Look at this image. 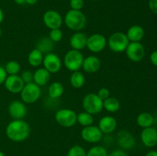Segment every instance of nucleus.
<instances>
[{"label": "nucleus", "mask_w": 157, "mask_h": 156, "mask_svg": "<svg viewBox=\"0 0 157 156\" xmlns=\"http://www.w3.org/2000/svg\"><path fill=\"white\" fill-rule=\"evenodd\" d=\"M29 124L23 119H13L6 128V135L8 139L15 142L26 140L30 136Z\"/></svg>", "instance_id": "f257e3e1"}, {"label": "nucleus", "mask_w": 157, "mask_h": 156, "mask_svg": "<svg viewBox=\"0 0 157 156\" xmlns=\"http://www.w3.org/2000/svg\"><path fill=\"white\" fill-rule=\"evenodd\" d=\"M64 22L70 30L81 32L85 28L87 18L81 11L70 9L64 16Z\"/></svg>", "instance_id": "f03ea898"}, {"label": "nucleus", "mask_w": 157, "mask_h": 156, "mask_svg": "<svg viewBox=\"0 0 157 156\" xmlns=\"http://www.w3.org/2000/svg\"><path fill=\"white\" fill-rule=\"evenodd\" d=\"M84 57L81 50L71 49L65 54L64 57V66L69 71H78L82 67Z\"/></svg>", "instance_id": "7ed1b4c3"}, {"label": "nucleus", "mask_w": 157, "mask_h": 156, "mask_svg": "<svg viewBox=\"0 0 157 156\" xmlns=\"http://www.w3.org/2000/svg\"><path fill=\"white\" fill-rule=\"evenodd\" d=\"M82 106L84 111L91 115L100 113L103 110V100L97 93H90L84 96L82 100Z\"/></svg>", "instance_id": "20e7f679"}, {"label": "nucleus", "mask_w": 157, "mask_h": 156, "mask_svg": "<svg viewBox=\"0 0 157 156\" xmlns=\"http://www.w3.org/2000/svg\"><path fill=\"white\" fill-rule=\"evenodd\" d=\"M41 95V87L34 82L25 84L20 93L21 99L26 104H33L39 99Z\"/></svg>", "instance_id": "39448f33"}, {"label": "nucleus", "mask_w": 157, "mask_h": 156, "mask_svg": "<svg viewBox=\"0 0 157 156\" xmlns=\"http://www.w3.org/2000/svg\"><path fill=\"white\" fill-rule=\"evenodd\" d=\"M130 41L127 38L126 34L120 32L112 34L107 40V45L109 48L115 53L125 51Z\"/></svg>", "instance_id": "423d86ee"}, {"label": "nucleus", "mask_w": 157, "mask_h": 156, "mask_svg": "<svg viewBox=\"0 0 157 156\" xmlns=\"http://www.w3.org/2000/svg\"><path fill=\"white\" fill-rule=\"evenodd\" d=\"M55 121L64 128H71L77 123V113L71 109H61L55 115Z\"/></svg>", "instance_id": "0eeeda50"}, {"label": "nucleus", "mask_w": 157, "mask_h": 156, "mask_svg": "<svg viewBox=\"0 0 157 156\" xmlns=\"http://www.w3.org/2000/svg\"><path fill=\"white\" fill-rule=\"evenodd\" d=\"M107 44V40L104 35L95 33L87 37L86 47L93 53H100L105 49Z\"/></svg>", "instance_id": "6e6552de"}, {"label": "nucleus", "mask_w": 157, "mask_h": 156, "mask_svg": "<svg viewBox=\"0 0 157 156\" xmlns=\"http://www.w3.org/2000/svg\"><path fill=\"white\" fill-rule=\"evenodd\" d=\"M104 134L99 127L97 125H89V126L84 127L81 129V137L84 142H88V143H98L101 139H103Z\"/></svg>", "instance_id": "1a4fd4ad"}, {"label": "nucleus", "mask_w": 157, "mask_h": 156, "mask_svg": "<svg viewBox=\"0 0 157 156\" xmlns=\"http://www.w3.org/2000/svg\"><path fill=\"white\" fill-rule=\"evenodd\" d=\"M125 52L129 60L133 62H140L146 54L145 47L140 42H130Z\"/></svg>", "instance_id": "9d476101"}, {"label": "nucleus", "mask_w": 157, "mask_h": 156, "mask_svg": "<svg viewBox=\"0 0 157 156\" xmlns=\"http://www.w3.org/2000/svg\"><path fill=\"white\" fill-rule=\"evenodd\" d=\"M42 19L44 25L50 30L60 28L64 21L61 14L55 10L46 11L43 15Z\"/></svg>", "instance_id": "9b49d317"}, {"label": "nucleus", "mask_w": 157, "mask_h": 156, "mask_svg": "<svg viewBox=\"0 0 157 156\" xmlns=\"http://www.w3.org/2000/svg\"><path fill=\"white\" fill-rule=\"evenodd\" d=\"M42 64L44 68H45L50 73H57L61 69L62 62L56 54L50 52L44 56Z\"/></svg>", "instance_id": "f8f14e48"}, {"label": "nucleus", "mask_w": 157, "mask_h": 156, "mask_svg": "<svg viewBox=\"0 0 157 156\" xmlns=\"http://www.w3.org/2000/svg\"><path fill=\"white\" fill-rule=\"evenodd\" d=\"M8 113L13 119H23L27 114V107L21 100H13L9 105Z\"/></svg>", "instance_id": "ddd939ff"}, {"label": "nucleus", "mask_w": 157, "mask_h": 156, "mask_svg": "<svg viewBox=\"0 0 157 156\" xmlns=\"http://www.w3.org/2000/svg\"><path fill=\"white\" fill-rule=\"evenodd\" d=\"M5 87L9 93H20L25 86V83L20 75H8L4 82Z\"/></svg>", "instance_id": "4468645a"}, {"label": "nucleus", "mask_w": 157, "mask_h": 156, "mask_svg": "<svg viewBox=\"0 0 157 156\" xmlns=\"http://www.w3.org/2000/svg\"><path fill=\"white\" fill-rule=\"evenodd\" d=\"M118 145L123 150H130L135 146L136 141L134 136L127 130H121L117 136Z\"/></svg>", "instance_id": "2eb2a0df"}, {"label": "nucleus", "mask_w": 157, "mask_h": 156, "mask_svg": "<svg viewBox=\"0 0 157 156\" xmlns=\"http://www.w3.org/2000/svg\"><path fill=\"white\" fill-rule=\"evenodd\" d=\"M142 143L147 148H153L157 145V129L154 127L143 128L140 134Z\"/></svg>", "instance_id": "dca6fc26"}, {"label": "nucleus", "mask_w": 157, "mask_h": 156, "mask_svg": "<svg viewBox=\"0 0 157 156\" xmlns=\"http://www.w3.org/2000/svg\"><path fill=\"white\" fill-rule=\"evenodd\" d=\"M98 126L99 127L103 134L108 135L116 130L117 122L113 116H105L100 119Z\"/></svg>", "instance_id": "f3484780"}, {"label": "nucleus", "mask_w": 157, "mask_h": 156, "mask_svg": "<svg viewBox=\"0 0 157 156\" xmlns=\"http://www.w3.org/2000/svg\"><path fill=\"white\" fill-rule=\"evenodd\" d=\"M101 66V61L97 56L90 55L86 57L83 61L82 67L84 72L87 73H94L100 70Z\"/></svg>", "instance_id": "a211bd4d"}, {"label": "nucleus", "mask_w": 157, "mask_h": 156, "mask_svg": "<svg viewBox=\"0 0 157 156\" xmlns=\"http://www.w3.org/2000/svg\"><path fill=\"white\" fill-rule=\"evenodd\" d=\"M87 36L82 32H75L70 38V46L71 49L77 50H81L87 46Z\"/></svg>", "instance_id": "6ab92c4d"}, {"label": "nucleus", "mask_w": 157, "mask_h": 156, "mask_svg": "<svg viewBox=\"0 0 157 156\" xmlns=\"http://www.w3.org/2000/svg\"><path fill=\"white\" fill-rule=\"evenodd\" d=\"M145 32L142 26L134 24L131 27L129 28L127 31V38L130 41V42H140L141 40L144 38Z\"/></svg>", "instance_id": "aec40b11"}, {"label": "nucleus", "mask_w": 157, "mask_h": 156, "mask_svg": "<svg viewBox=\"0 0 157 156\" xmlns=\"http://www.w3.org/2000/svg\"><path fill=\"white\" fill-rule=\"evenodd\" d=\"M51 73L44 67H39L33 73V82L39 87H44L48 83Z\"/></svg>", "instance_id": "412c9836"}, {"label": "nucleus", "mask_w": 157, "mask_h": 156, "mask_svg": "<svg viewBox=\"0 0 157 156\" xmlns=\"http://www.w3.org/2000/svg\"><path fill=\"white\" fill-rule=\"evenodd\" d=\"M44 55L41 50L35 48L30 51L28 55V62L29 65L33 67H38L42 64Z\"/></svg>", "instance_id": "4be33fe9"}, {"label": "nucleus", "mask_w": 157, "mask_h": 156, "mask_svg": "<svg viewBox=\"0 0 157 156\" xmlns=\"http://www.w3.org/2000/svg\"><path fill=\"white\" fill-rule=\"evenodd\" d=\"M64 91V87L61 83L55 81L49 85L48 89V96L51 99H56L61 97Z\"/></svg>", "instance_id": "5701e85b"}, {"label": "nucleus", "mask_w": 157, "mask_h": 156, "mask_svg": "<svg viewBox=\"0 0 157 156\" xmlns=\"http://www.w3.org/2000/svg\"><path fill=\"white\" fill-rule=\"evenodd\" d=\"M103 107L106 111L110 113L117 112L121 109V102L119 99L113 96H109L107 99L103 101Z\"/></svg>", "instance_id": "b1692460"}, {"label": "nucleus", "mask_w": 157, "mask_h": 156, "mask_svg": "<svg viewBox=\"0 0 157 156\" xmlns=\"http://www.w3.org/2000/svg\"><path fill=\"white\" fill-rule=\"evenodd\" d=\"M154 122V118L150 113L144 112L140 113L136 117V123L140 127L143 128H148L153 125Z\"/></svg>", "instance_id": "393cba45"}, {"label": "nucleus", "mask_w": 157, "mask_h": 156, "mask_svg": "<svg viewBox=\"0 0 157 156\" xmlns=\"http://www.w3.org/2000/svg\"><path fill=\"white\" fill-rule=\"evenodd\" d=\"M85 84V76L79 70L72 72L70 76V84L75 89H80Z\"/></svg>", "instance_id": "a878e982"}, {"label": "nucleus", "mask_w": 157, "mask_h": 156, "mask_svg": "<svg viewBox=\"0 0 157 156\" xmlns=\"http://www.w3.org/2000/svg\"><path fill=\"white\" fill-rule=\"evenodd\" d=\"M55 43L48 38V37H44L41 38L37 43V47L38 50H41L43 54H48L52 52L53 50Z\"/></svg>", "instance_id": "bb28decb"}, {"label": "nucleus", "mask_w": 157, "mask_h": 156, "mask_svg": "<svg viewBox=\"0 0 157 156\" xmlns=\"http://www.w3.org/2000/svg\"><path fill=\"white\" fill-rule=\"evenodd\" d=\"M94 122V119L93 115L87 112L84 111L77 114V122H78L82 126L86 127L93 125Z\"/></svg>", "instance_id": "cd10ccee"}, {"label": "nucleus", "mask_w": 157, "mask_h": 156, "mask_svg": "<svg viewBox=\"0 0 157 156\" xmlns=\"http://www.w3.org/2000/svg\"><path fill=\"white\" fill-rule=\"evenodd\" d=\"M4 68L8 75H17L21 71V65L15 61H10L6 63Z\"/></svg>", "instance_id": "c85d7f7f"}, {"label": "nucleus", "mask_w": 157, "mask_h": 156, "mask_svg": "<svg viewBox=\"0 0 157 156\" xmlns=\"http://www.w3.org/2000/svg\"><path fill=\"white\" fill-rule=\"evenodd\" d=\"M108 152L102 145H95L87 151L86 156H107Z\"/></svg>", "instance_id": "c756f323"}, {"label": "nucleus", "mask_w": 157, "mask_h": 156, "mask_svg": "<svg viewBox=\"0 0 157 156\" xmlns=\"http://www.w3.org/2000/svg\"><path fill=\"white\" fill-rule=\"evenodd\" d=\"M87 151L81 145H75L68 150L67 156H86Z\"/></svg>", "instance_id": "7c9ffc66"}, {"label": "nucleus", "mask_w": 157, "mask_h": 156, "mask_svg": "<svg viewBox=\"0 0 157 156\" xmlns=\"http://www.w3.org/2000/svg\"><path fill=\"white\" fill-rule=\"evenodd\" d=\"M48 38L53 41L54 43L59 42L63 38V32L60 28H55L50 30Z\"/></svg>", "instance_id": "2f4dec72"}, {"label": "nucleus", "mask_w": 157, "mask_h": 156, "mask_svg": "<svg viewBox=\"0 0 157 156\" xmlns=\"http://www.w3.org/2000/svg\"><path fill=\"white\" fill-rule=\"evenodd\" d=\"M21 78L22 79L23 82L25 84H29V83L33 82V73L29 70H23L20 75Z\"/></svg>", "instance_id": "473e14b6"}, {"label": "nucleus", "mask_w": 157, "mask_h": 156, "mask_svg": "<svg viewBox=\"0 0 157 156\" xmlns=\"http://www.w3.org/2000/svg\"><path fill=\"white\" fill-rule=\"evenodd\" d=\"M84 6V0H70L71 9L81 11Z\"/></svg>", "instance_id": "72a5a7b5"}, {"label": "nucleus", "mask_w": 157, "mask_h": 156, "mask_svg": "<svg viewBox=\"0 0 157 156\" xmlns=\"http://www.w3.org/2000/svg\"><path fill=\"white\" fill-rule=\"evenodd\" d=\"M97 94H98V96L104 101L106 99H107L109 96H110V90H109V89L107 88V87H102V88L99 89V90L98 91Z\"/></svg>", "instance_id": "f704fd0d"}, {"label": "nucleus", "mask_w": 157, "mask_h": 156, "mask_svg": "<svg viewBox=\"0 0 157 156\" xmlns=\"http://www.w3.org/2000/svg\"><path fill=\"white\" fill-rule=\"evenodd\" d=\"M107 156H129L128 154L123 149H115L110 152Z\"/></svg>", "instance_id": "c9c22d12"}, {"label": "nucleus", "mask_w": 157, "mask_h": 156, "mask_svg": "<svg viewBox=\"0 0 157 156\" xmlns=\"http://www.w3.org/2000/svg\"><path fill=\"white\" fill-rule=\"evenodd\" d=\"M148 6L150 11L157 15V0H149Z\"/></svg>", "instance_id": "e433bc0d"}, {"label": "nucleus", "mask_w": 157, "mask_h": 156, "mask_svg": "<svg viewBox=\"0 0 157 156\" xmlns=\"http://www.w3.org/2000/svg\"><path fill=\"white\" fill-rule=\"evenodd\" d=\"M8 74L6 73V70H5L4 67L0 66V85L4 84L5 80H6V77H7Z\"/></svg>", "instance_id": "4c0bfd02"}, {"label": "nucleus", "mask_w": 157, "mask_h": 156, "mask_svg": "<svg viewBox=\"0 0 157 156\" xmlns=\"http://www.w3.org/2000/svg\"><path fill=\"white\" fill-rule=\"evenodd\" d=\"M150 60L153 66L157 67V50H154V51L152 52L150 56Z\"/></svg>", "instance_id": "58836bf2"}, {"label": "nucleus", "mask_w": 157, "mask_h": 156, "mask_svg": "<svg viewBox=\"0 0 157 156\" xmlns=\"http://www.w3.org/2000/svg\"><path fill=\"white\" fill-rule=\"evenodd\" d=\"M26 4L29 5V6H34L37 3L38 0H25Z\"/></svg>", "instance_id": "ea45409f"}, {"label": "nucleus", "mask_w": 157, "mask_h": 156, "mask_svg": "<svg viewBox=\"0 0 157 156\" xmlns=\"http://www.w3.org/2000/svg\"><path fill=\"white\" fill-rule=\"evenodd\" d=\"M146 156H157V151L153 150V151H149V152L147 153Z\"/></svg>", "instance_id": "a19ab883"}, {"label": "nucleus", "mask_w": 157, "mask_h": 156, "mask_svg": "<svg viewBox=\"0 0 157 156\" xmlns=\"http://www.w3.org/2000/svg\"><path fill=\"white\" fill-rule=\"evenodd\" d=\"M4 20V12H3L2 9L0 8V24Z\"/></svg>", "instance_id": "79ce46f5"}, {"label": "nucleus", "mask_w": 157, "mask_h": 156, "mask_svg": "<svg viewBox=\"0 0 157 156\" xmlns=\"http://www.w3.org/2000/svg\"><path fill=\"white\" fill-rule=\"evenodd\" d=\"M14 1H15V2L16 3V4L20 5V6H21V5L26 4L25 0H14Z\"/></svg>", "instance_id": "37998d69"}, {"label": "nucleus", "mask_w": 157, "mask_h": 156, "mask_svg": "<svg viewBox=\"0 0 157 156\" xmlns=\"http://www.w3.org/2000/svg\"><path fill=\"white\" fill-rule=\"evenodd\" d=\"M0 156H6V155H5V154L2 152V151H0Z\"/></svg>", "instance_id": "c03bdc74"}, {"label": "nucleus", "mask_w": 157, "mask_h": 156, "mask_svg": "<svg viewBox=\"0 0 157 156\" xmlns=\"http://www.w3.org/2000/svg\"><path fill=\"white\" fill-rule=\"evenodd\" d=\"M2 29H1V28H0V37L2 36Z\"/></svg>", "instance_id": "a18cd8bd"}]
</instances>
